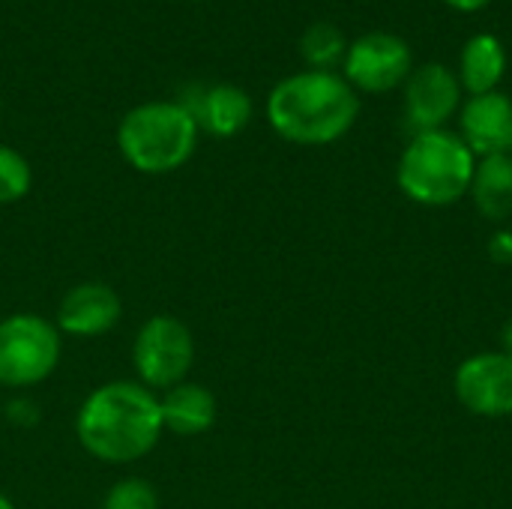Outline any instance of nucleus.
<instances>
[{
    "instance_id": "1",
    "label": "nucleus",
    "mask_w": 512,
    "mask_h": 509,
    "mask_svg": "<svg viewBox=\"0 0 512 509\" xmlns=\"http://www.w3.org/2000/svg\"><path fill=\"white\" fill-rule=\"evenodd\" d=\"M162 432L159 396L138 381H111L96 387L75 417L81 447L105 465L144 459L159 444Z\"/></svg>"
},
{
    "instance_id": "2",
    "label": "nucleus",
    "mask_w": 512,
    "mask_h": 509,
    "mask_svg": "<svg viewBox=\"0 0 512 509\" xmlns=\"http://www.w3.org/2000/svg\"><path fill=\"white\" fill-rule=\"evenodd\" d=\"M360 99L357 90L327 72L309 69L282 78L267 99L270 126L291 144L321 147L339 141L357 120Z\"/></svg>"
},
{
    "instance_id": "3",
    "label": "nucleus",
    "mask_w": 512,
    "mask_h": 509,
    "mask_svg": "<svg viewBox=\"0 0 512 509\" xmlns=\"http://www.w3.org/2000/svg\"><path fill=\"white\" fill-rule=\"evenodd\" d=\"M474 171L477 156L462 135L435 129L411 138L399 159L396 183L414 204L450 207L471 192Z\"/></svg>"
},
{
    "instance_id": "4",
    "label": "nucleus",
    "mask_w": 512,
    "mask_h": 509,
    "mask_svg": "<svg viewBox=\"0 0 512 509\" xmlns=\"http://www.w3.org/2000/svg\"><path fill=\"white\" fill-rule=\"evenodd\" d=\"M117 147L135 171L168 174L192 159L198 123L183 102H144L120 120Z\"/></svg>"
},
{
    "instance_id": "5",
    "label": "nucleus",
    "mask_w": 512,
    "mask_h": 509,
    "mask_svg": "<svg viewBox=\"0 0 512 509\" xmlns=\"http://www.w3.org/2000/svg\"><path fill=\"white\" fill-rule=\"evenodd\" d=\"M60 363V330L36 312L0 321V387L24 390L42 384Z\"/></svg>"
},
{
    "instance_id": "6",
    "label": "nucleus",
    "mask_w": 512,
    "mask_h": 509,
    "mask_svg": "<svg viewBox=\"0 0 512 509\" xmlns=\"http://www.w3.org/2000/svg\"><path fill=\"white\" fill-rule=\"evenodd\" d=\"M132 363H135L138 384H144L153 393H165L183 384L195 363L192 330L174 315L147 318L135 336Z\"/></svg>"
},
{
    "instance_id": "7",
    "label": "nucleus",
    "mask_w": 512,
    "mask_h": 509,
    "mask_svg": "<svg viewBox=\"0 0 512 509\" xmlns=\"http://www.w3.org/2000/svg\"><path fill=\"white\" fill-rule=\"evenodd\" d=\"M456 399L465 411L489 420L512 414V357L504 351H483L459 363L453 375Z\"/></svg>"
},
{
    "instance_id": "8",
    "label": "nucleus",
    "mask_w": 512,
    "mask_h": 509,
    "mask_svg": "<svg viewBox=\"0 0 512 509\" xmlns=\"http://www.w3.org/2000/svg\"><path fill=\"white\" fill-rule=\"evenodd\" d=\"M411 75V48L393 33H366L345 51V81L366 93H390Z\"/></svg>"
},
{
    "instance_id": "9",
    "label": "nucleus",
    "mask_w": 512,
    "mask_h": 509,
    "mask_svg": "<svg viewBox=\"0 0 512 509\" xmlns=\"http://www.w3.org/2000/svg\"><path fill=\"white\" fill-rule=\"evenodd\" d=\"M462 84L444 63H426L411 69L405 84V117L414 135L444 129V123L459 111Z\"/></svg>"
},
{
    "instance_id": "10",
    "label": "nucleus",
    "mask_w": 512,
    "mask_h": 509,
    "mask_svg": "<svg viewBox=\"0 0 512 509\" xmlns=\"http://www.w3.org/2000/svg\"><path fill=\"white\" fill-rule=\"evenodd\" d=\"M123 315L120 294L105 282H81L69 288L57 306V330L78 339L105 336Z\"/></svg>"
},
{
    "instance_id": "11",
    "label": "nucleus",
    "mask_w": 512,
    "mask_h": 509,
    "mask_svg": "<svg viewBox=\"0 0 512 509\" xmlns=\"http://www.w3.org/2000/svg\"><path fill=\"white\" fill-rule=\"evenodd\" d=\"M462 141L474 156H512V99L492 90L471 96L459 114Z\"/></svg>"
},
{
    "instance_id": "12",
    "label": "nucleus",
    "mask_w": 512,
    "mask_h": 509,
    "mask_svg": "<svg viewBox=\"0 0 512 509\" xmlns=\"http://www.w3.org/2000/svg\"><path fill=\"white\" fill-rule=\"evenodd\" d=\"M159 411H162V426L171 435L195 438L213 429L219 405H216V396L204 384L183 381L159 396Z\"/></svg>"
},
{
    "instance_id": "13",
    "label": "nucleus",
    "mask_w": 512,
    "mask_h": 509,
    "mask_svg": "<svg viewBox=\"0 0 512 509\" xmlns=\"http://www.w3.org/2000/svg\"><path fill=\"white\" fill-rule=\"evenodd\" d=\"M195 117L198 129L216 138H234L252 120V99L237 84H216L207 87L192 105H186Z\"/></svg>"
},
{
    "instance_id": "14",
    "label": "nucleus",
    "mask_w": 512,
    "mask_h": 509,
    "mask_svg": "<svg viewBox=\"0 0 512 509\" xmlns=\"http://www.w3.org/2000/svg\"><path fill=\"white\" fill-rule=\"evenodd\" d=\"M504 69H507V51H504L501 39L492 36V33H477L462 48L459 84L471 96H483V93L498 90V84L504 78Z\"/></svg>"
},
{
    "instance_id": "15",
    "label": "nucleus",
    "mask_w": 512,
    "mask_h": 509,
    "mask_svg": "<svg viewBox=\"0 0 512 509\" xmlns=\"http://www.w3.org/2000/svg\"><path fill=\"white\" fill-rule=\"evenodd\" d=\"M471 198L489 222L512 219V156L477 159Z\"/></svg>"
},
{
    "instance_id": "16",
    "label": "nucleus",
    "mask_w": 512,
    "mask_h": 509,
    "mask_svg": "<svg viewBox=\"0 0 512 509\" xmlns=\"http://www.w3.org/2000/svg\"><path fill=\"white\" fill-rule=\"evenodd\" d=\"M345 51H348V45H345L342 30L333 27V24H324V21L312 24L300 39V54H303L306 63H312V69H327L330 72L333 63L345 60Z\"/></svg>"
},
{
    "instance_id": "17",
    "label": "nucleus",
    "mask_w": 512,
    "mask_h": 509,
    "mask_svg": "<svg viewBox=\"0 0 512 509\" xmlns=\"http://www.w3.org/2000/svg\"><path fill=\"white\" fill-rule=\"evenodd\" d=\"M30 183H33L30 162L18 150L0 144V204L21 201L30 192Z\"/></svg>"
},
{
    "instance_id": "18",
    "label": "nucleus",
    "mask_w": 512,
    "mask_h": 509,
    "mask_svg": "<svg viewBox=\"0 0 512 509\" xmlns=\"http://www.w3.org/2000/svg\"><path fill=\"white\" fill-rule=\"evenodd\" d=\"M102 509H159V495L147 480L126 477L108 489Z\"/></svg>"
},
{
    "instance_id": "19",
    "label": "nucleus",
    "mask_w": 512,
    "mask_h": 509,
    "mask_svg": "<svg viewBox=\"0 0 512 509\" xmlns=\"http://www.w3.org/2000/svg\"><path fill=\"white\" fill-rule=\"evenodd\" d=\"M489 255L495 264L501 267H512V231L510 228H501L489 237Z\"/></svg>"
},
{
    "instance_id": "20",
    "label": "nucleus",
    "mask_w": 512,
    "mask_h": 509,
    "mask_svg": "<svg viewBox=\"0 0 512 509\" xmlns=\"http://www.w3.org/2000/svg\"><path fill=\"white\" fill-rule=\"evenodd\" d=\"M444 3L453 9H462V12H474V9H483L489 0H444Z\"/></svg>"
},
{
    "instance_id": "21",
    "label": "nucleus",
    "mask_w": 512,
    "mask_h": 509,
    "mask_svg": "<svg viewBox=\"0 0 512 509\" xmlns=\"http://www.w3.org/2000/svg\"><path fill=\"white\" fill-rule=\"evenodd\" d=\"M501 351L512 357V318L504 324V330H501Z\"/></svg>"
},
{
    "instance_id": "22",
    "label": "nucleus",
    "mask_w": 512,
    "mask_h": 509,
    "mask_svg": "<svg viewBox=\"0 0 512 509\" xmlns=\"http://www.w3.org/2000/svg\"><path fill=\"white\" fill-rule=\"evenodd\" d=\"M0 509H18V507H15L6 495H0Z\"/></svg>"
}]
</instances>
